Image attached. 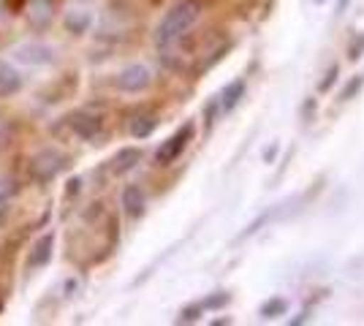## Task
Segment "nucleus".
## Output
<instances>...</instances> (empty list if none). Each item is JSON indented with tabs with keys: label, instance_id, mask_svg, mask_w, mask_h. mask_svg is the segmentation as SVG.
I'll list each match as a JSON object with an SVG mask.
<instances>
[{
	"label": "nucleus",
	"instance_id": "3",
	"mask_svg": "<svg viewBox=\"0 0 364 326\" xmlns=\"http://www.w3.org/2000/svg\"><path fill=\"white\" fill-rule=\"evenodd\" d=\"M193 131H196V125H193V123H185L180 131H174V134H171V136H168V139L158 147V153H155L158 166H168V163H174V161L185 153V147L191 144V139H193Z\"/></svg>",
	"mask_w": 364,
	"mask_h": 326
},
{
	"label": "nucleus",
	"instance_id": "16",
	"mask_svg": "<svg viewBox=\"0 0 364 326\" xmlns=\"http://www.w3.org/2000/svg\"><path fill=\"white\" fill-rule=\"evenodd\" d=\"M362 82H364V77H356V79H350L348 85H346V90L340 93V101H350L353 95L362 90Z\"/></svg>",
	"mask_w": 364,
	"mask_h": 326
},
{
	"label": "nucleus",
	"instance_id": "15",
	"mask_svg": "<svg viewBox=\"0 0 364 326\" xmlns=\"http://www.w3.org/2000/svg\"><path fill=\"white\" fill-rule=\"evenodd\" d=\"M286 308H289V305H286L283 299H272V302H267V305L261 308V315H264V318H277V315L286 313Z\"/></svg>",
	"mask_w": 364,
	"mask_h": 326
},
{
	"label": "nucleus",
	"instance_id": "11",
	"mask_svg": "<svg viewBox=\"0 0 364 326\" xmlns=\"http://www.w3.org/2000/svg\"><path fill=\"white\" fill-rule=\"evenodd\" d=\"M245 95V79H234V82H228L223 95H220V112H234L237 104L242 101Z\"/></svg>",
	"mask_w": 364,
	"mask_h": 326
},
{
	"label": "nucleus",
	"instance_id": "20",
	"mask_svg": "<svg viewBox=\"0 0 364 326\" xmlns=\"http://www.w3.org/2000/svg\"><path fill=\"white\" fill-rule=\"evenodd\" d=\"M362 52H364V36H359V44H356V41L350 44L348 58H350V60H359V58H362Z\"/></svg>",
	"mask_w": 364,
	"mask_h": 326
},
{
	"label": "nucleus",
	"instance_id": "12",
	"mask_svg": "<svg viewBox=\"0 0 364 326\" xmlns=\"http://www.w3.org/2000/svg\"><path fill=\"white\" fill-rule=\"evenodd\" d=\"M158 128V117L155 114H139V117H134L131 120V136L134 139H147V136H152V131Z\"/></svg>",
	"mask_w": 364,
	"mask_h": 326
},
{
	"label": "nucleus",
	"instance_id": "21",
	"mask_svg": "<svg viewBox=\"0 0 364 326\" xmlns=\"http://www.w3.org/2000/svg\"><path fill=\"white\" fill-rule=\"evenodd\" d=\"M348 6H350V0H337V11H334V14H343Z\"/></svg>",
	"mask_w": 364,
	"mask_h": 326
},
{
	"label": "nucleus",
	"instance_id": "8",
	"mask_svg": "<svg viewBox=\"0 0 364 326\" xmlns=\"http://www.w3.org/2000/svg\"><path fill=\"white\" fill-rule=\"evenodd\" d=\"M122 207L131 217H141L144 215V207H147V196L139 185H128L122 190Z\"/></svg>",
	"mask_w": 364,
	"mask_h": 326
},
{
	"label": "nucleus",
	"instance_id": "4",
	"mask_svg": "<svg viewBox=\"0 0 364 326\" xmlns=\"http://www.w3.org/2000/svg\"><path fill=\"white\" fill-rule=\"evenodd\" d=\"M68 128L74 131L79 139L92 141L101 134V128H104V117L90 112V109H79L74 114H68Z\"/></svg>",
	"mask_w": 364,
	"mask_h": 326
},
{
	"label": "nucleus",
	"instance_id": "19",
	"mask_svg": "<svg viewBox=\"0 0 364 326\" xmlns=\"http://www.w3.org/2000/svg\"><path fill=\"white\" fill-rule=\"evenodd\" d=\"M337 74H340V71H337V65H332V68L326 71V79H323V82L318 85L321 93H329V90H332V85L337 82Z\"/></svg>",
	"mask_w": 364,
	"mask_h": 326
},
{
	"label": "nucleus",
	"instance_id": "1",
	"mask_svg": "<svg viewBox=\"0 0 364 326\" xmlns=\"http://www.w3.org/2000/svg\"><path fill=\"white\" fill-rule=\"evenodd\" d=\"M201 16V3L198 0H182L177 3L171 11H166V16L161 19L158 31H155V44L161 49L177 44L185 33L191 31Z\"/></svg>",
	"mask_w": 364,
	"mask_h": 326
},
{
	"label": "nucleus",
	"instance_id": "7",
	"mask_svg": "<svg viewBox=\"0 0 364 326\" xmlns=\"http://www.w3.org/2000/svg\"><path fill=\"white\" fill-rule=\"evenodd\" d=\"M52 250H55V234H44L31 250V259H28V266L31 269H41L52 261Z\"/></svg>",
	"mask_w": 364,
	"mask_h": 326
},
{
	"label": "nucleus",
	"instance_id": "17",
	"mask_svg": "<svg viewBox=\"0 0 364 326\" xmlns=\"http://www.w3.org/2000/svg\"><path fill=\"white\" fill-rule=\"evenodd\" d=\"M201 313H204V308H201V305L185 308V310L180 313V318H177V321H180V324H193V321H198V315H201Z\"/></svg>",
	"mask_w": 364,
	"mask_h": 326
},
{
	"label": "nucleus",
	"instance_id": "13",
	"mask_svg": "<svg viewBox=\"0 0 364 326\" xmlns=\"http://www.w3.org/2000/svg\"><path fill=\"white\" fill-rule=\"evenodd\" d=\"M92 16L87 11H71V14L65 16V28L71 33H85L87 31V25H90Z\"/></svg>",
	"mask_w": 364,
	"mask_h": 326
},
{
	"label": "nucleus",
	"instance_id": "2",
	"mask_svg": "<svg viewBox=\"0 0 364 326\" xmlns=\"http://www.w3.org/2000/svg\"><path fill=\"white\" fill-rule=\"evenodd\" d=\"M65 156H63L60 150H52V147H46V150H41L38 156H33L31 161V177L36 180V183H41V185H46V183H52L58 174H60L63 169H65Z\"/></svg>",
	"mask_w": 364,
	"mask_h": 326
},
{
	"label": "nucleus",
	"instance_id": "5",
	"mask_svg": "<svg viewBox=\"0 0 364 326\" xmlns=\"http://www.w3.org/2000/svg\"><path fill=\"white\" fill-rule=\"evenodd\" d=\"M150 71L144 68V65H128V68H122L117 79H114V85H117V90L122 93H141V90H147L150 87Z\"/></svg>",
	"mask_w": 364,
	"mask_h": 326
},
{
	"label": "nucleus",
	"instance_id": "6",
	"mask_svg": "<svg viewBox=\"0 0 364 326\" xmlns=\"http://www.w3.org/2000/svg\"><path fill=\"white\" fill-rule=\"evenodd\" d=\"M14 60L22 63V65H49L55 60V52L46 44H22V47L14 49Z\"/></svg>",
	"mask_w": 364,
	"mask_h": 326
},
{
	"label": "nucleus",
	"instance_id": "22",
	"mask_svg": "<svg viewBox=\"0 0 364 326\" xmlns=\"http://www.w3.org/2000/svg\"><path fill=\"white\" fill-rule=\"evenodd\" d=\"M274 156H277V144H274L272 150H267V153H264V158H267V161H274Z\"/></svg>",
	"mask_w": 364,
	"mask_h": 326
},
{
	"label": "nucleus",
	"instance_id": "10",
	"mask_svg": "<svg viewBox=\"0 0 364 326\" xmlns=\"http://www.w3.org/2000/svg\"><path fill=\"white\" fill-rule=\"evenodd\" d=\"M139 161H141V150L139 147H122L120 153L114 156V161H112V171L114 174H125V171L134 169Z\"/></svg>",
	"mask_w": 364,
	"mask_h": 326
},
{
	"label": "nucleus",
	"instance_id": "9",
	"mask_svg": "<svg viewBox=\"0 0 364 326\" xmlns=\"http://www.w3.org/2000/svg\"><path fill=\"white\" fill-rule=\"evenodd\" d=\"M22 87V77L16 74L11 63L0 60V95H14Z\"/></svg>",
	"mask_w": 364,
	"mask_h": 326
},
{
	"label": "nucleus",
	"instance_id": "18",
	"mask_svg": "<svg viewBox=\"0 0 364 326\" xmlns=\"http://www.w3.org/2000/svg\"><path fill=\"white\" fill-rule=\"evenodd\" d=\"M226 302H228V294H213L210 299L201 302V308H204V310H218V308H223Z\"/></svg>",
	"mask_w": 364,
	"mask_h": 326
},
{
	"label": "nucleus",
	"instance_id": "14",
	"mask_svg": "<svg viewBox=\"0 0 364 326\" xmlns=\"http://www.w3.org/2000/svg\"><path fill=\"white\" fill-rule=\"evenodd\" d=\"M16 183L14 180H0V215L9 210V204L14 202V196H16Z\"/></svg>",
	"mask_w": 364,
	"mask_h": 326
}]
</instances>
